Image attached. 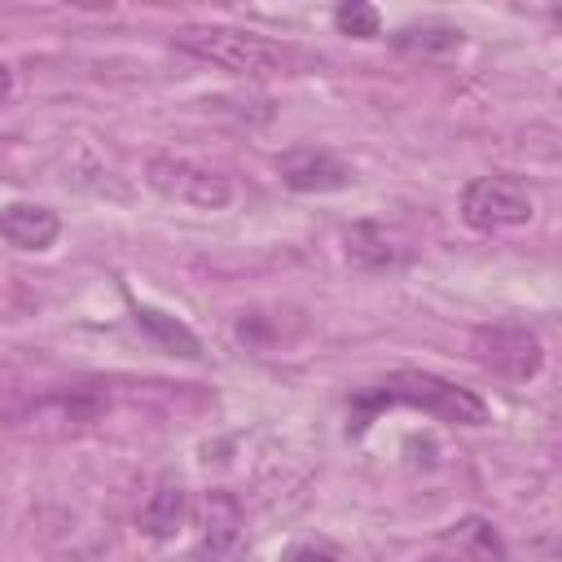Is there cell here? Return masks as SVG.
<instances>
[{
	"instance_id": "cell-9",
	"label": "cell",
	"mask_w": 562,
	"mask_h": 562,
	"mask_svg": "<svg viewBox=\"0 0 562 562\" xmlns=\"http://www.w3.org/2000/svg\"><path fill=\"white\" fill-rule=\"evenodd\" d=\"M277 176L294 193H334L351 184V167L338 162L329 149H312V145L277 154Z\"/></svg>"
},
{
	"instance_id": "cell-7",
	"label": "cell",
	"mask_w": 562,
	"mask_h": 562,
	"mask_svg": "<svg viewBox=\"0 0 562 562\" xmlns=\"http://www.w3.org/2000/svg\"><path fill=\"white\" fill-rule=\"evenodd\" d=\"M417 562H505V540L487 518L465 514L452 527H443Z\"/></svg>"
},
{
	"instance_id": "cell-12",
	"label": "cell",
	"mask_w": 562,
	"mask_h": 562,
	"mask_svg": "<svg viewBox=\"0 0 562 562\" xmlns=\"http://www.w3.org/2000/svg\"><path fill=\"white\" fill-rule=\"evenodd\" d=\"M184 518H189V492L176 479H162L140 509V531L154 540H171L184 527Z\"/></svg>"
},
{
	"instance_id": "cell-2",
	"label": "cell",
	"mask_w": 562,
	"mask_h": 562,
	"mask_svg": "<svg viewBox=\"0 0 562 562\" xmlns=\"http://www.w3.org/2000/svg\"><path fill=\"white\" fill-rule=\"evenodd\" d=\"M171 40L180 53L211 61V66L241 75V79H268V75H281L290 66V53L277 40L246 31V26H180Z\"/></svg>"
},
{
	"instance_id": "cell-14",
	"label": "cell",
	"mask_w": 562,
	"mask_h": 562,
	"mask_svg": "<svg viewBox=\"0 0 562 562\" xmlns=\"http://www.w3.org/2000/svg\"><path fill=\"white\" fill-rule=\"evenodd\" d=\"M334 26H338L342 35L373 40V35L382 31V13H378L373 4H364V0H347V4H338V9H334Z\"/></svg>"
},
{
	"instance_id": "cell-6",
	"label": "cell",
	"mask_w": 562,
	"mask_h": 562,
	"mask_svg": "<svg viewBox=\"0 0 562 562\" xmlns=\"http://www.w3.org/2000/svg\"><path fill=\"white\" fill-rule=\"evenodd\" d=\"M246 553V518L228 492H206L202 501V536L193 562H241Z\"/></svg>"
},
{
	"instance_id": "cell-11",
	"label": "cell",
	"mask_w": 562,
	"mask_h": 562,
	"mask_svg": "<svg viewBox=\"0 0 562 562\" xmlns=\"http://www.w3.org/2000/svg\"><path fill=\"white\" fill-rule=\"evenodd\" d=\"M132 321H136V329H140L154 347H162L167 356H184V360H198V356H202V342H198V334H193L184 321H176V316H167V312H158V307H145V303L132 307Z\"/></svg>"
},
{
	"instance_id": "cell-8",
	"label": "cell",
	"mask_w": 562,
	"mask_h": 562,
	"mask_svg": "<svg viewBox=\"0 0 562 562\" xmlns=\"http://www.w3.org/2000/svg\"><path fill=\"white\" fill-rule=\"evenodd\" d=\"M413 255L408 237L391 224H378V220H356L347 233H342V259L360 272H391V268H404Z\"/></svg>"
},
{
	"instance_id": "cell-10",
	"label": "cell",
	"mask_w": 562,
	"mask_h": 562,
	"mask_svg": "<svg viewBox=\"0 0 562 562\" xmlns=\"http://www.w3.org/2000/svg\"><path fill=\"white\" fill-rule=\"evenodd\" d=\"M61 233L57 211L40 206V202H9L0 206V237L18 250H48Z\"/></svg>"
},
{
	"instance_id": "cell-15",
	"label": "cell",
	"mask_w": 562,
	"mask_h": 562,
	"mask_svg": "<svg viewBox=\"0 0 562 562\" xmlns=\"http://www.w3.org/2000/svg\"><path fill=\"white\" fill-rule=\"evenodd\" d=\"M281 562H342V549H334L329 540H299L281 553Z\"/></svg>"
},
{
	"instance_id": "cell-16",
	"label": "cell",
	"mask_w": 562,
	"mask_h": 562,
	"mask_svg": "<svg viewBox=\"0 0 562 562\" xmlns=\"http://www.w3.org/2000/svg\"><path fill=\"white\" fill-rule=\"evenodd\" d=\"M9 92H13V70H9L4 61H0V101H4Z\"/></svg>"
},
{
	"instance_id": "cell-4",
	"label": "cell",
	"mask_w": 562,
	"mask_h": 562,
	"mask_svg": "<svg viewBox=\"0 0 562 562\" xmlns=\"http://www.w3.org/2000/svg\"><path fill=\"white\" fill-rule=\"evenodd\" d=\"M461 215L470 228H483V233L514 228V224H527L536 215V198L514 176H479L461 193Z\"/></svg>"
},
{
	"instance_id": "cell-5",
	"label": "cell",
	"mask_w": 562,
	"mask_h": 562,
	"mask_svg": "<svg viewBox=\"0 0 562 562\" xmlns=\"http://www.w3.org/2000/svg\"><path fill=\"white\" fill-rule=\"evenodd\" d=\"M474 356H479V364H487L492 373L514 378V382L536 378L540 364H544V347L527 325H483V329H474Z\"/></svg>"
},
{
	"instance_id": "cell-3",
	"label": "cell",
	"mask_w": 562,
	"mask_h": 562,
	"mask_svg": "<svg viewBox=\"0 0 562 562\" xmlns=\"http://www.w3.org/2000/svg\"><path fill=\"white\" fill-rule=\"evenodd\" d=\"M145 184L154 193H162L167 202H184V206H202V211H220L233 198L228 176H220L193 158H176V154H154L145 162Z\"/></svg>"
},
{
	"instance_id": "cell-13",
	"label": "cell",
	"mask_w": 562,
	"mask_h": 562,
	"mask_svg": "<svg viewBox=\"0 0 562 562\" xmlns=\"http://www.w3.org/2000/svg\"><path fill=\"white\" fill-rule=\"evenodd\" d=\"M461 40H465L461 26L430 18V22H408V26H400V31L391 35V48H395V53H408V57H448V53L461 48Z\"/></svg>"
},
{
	"instance_id": "cell-1",
	"label": "cell",
	"mask_w": 562,
	"mask_h": 562,
	"mask_svg": "<svg viewBox=\"0 0 562 562\" xmlns=\"http://www.w3.org/2000/svg\"><path fill=\"white\" fill-rule=\"evenodd\" d=\"M382 404H408V408H422L439 422H457V426H483L487 422V400L474 395L470 386H457L439 373H422V369H400V373H386L378 386H369L364 395L351 400L356 408V426L351 430H364V422L382 408Z\"/></svg>"
}]
</instances>
